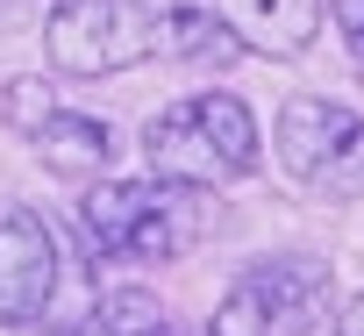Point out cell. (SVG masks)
<instances>
[{
  "instance_id": "6da1fadb",
  "label": "cell",
  "mask_w": 364,
  "mask_h": 336,
  "mask_svg": "<svg viewBox=\"0 0 364 336\" xmlns=\"http://www.w3.org/2000/svg\"><path fill=\"white\" fill-rule=\"evenodd\" d=\"M143 179H164L178 194H215V187H236L264 164V129L257 115L236 100V93H186L171 100L164 115L143 122Z\"/></svg>"
},
{
  "instance_id": "7a4b0ae2",
  "label": "cell",
  "mask_w": 364,
  "mask_h": 336,
  "mask_svg": "<svg viewBox=\"0 0 364 336\" xmlns=\"http://www.w3.org/2000/svg\"><path fill=\"white\" fill-rule=\"evenodd\" d=\"M79 236L93 265H171L200 236V201L164 179H93L79 194Z\"/></svg>"
},
{
  "instance_id": "3957f363",
  "label": "cell",
  "mask_w": 364,
  "mask_h": 336,
  "mask_svg": "<svg viewBox=\"0 0 364 336\" xmlns=\"http://www.w3.org/2000/svg\"><path fill=\"white\" fill-rule=\"evenodd\" d=\"M43 58L65 79H114L157 58V8L150 0H58L43 15Z\"/></svg>"
},
{
  "instance_id": "277c9868",
  "label": "cell",
  "mask_w": 364,
  "mask_h": 336,
  "mask_svg": "<svg viewBox=\"0 0 364 336\" xmlns=\"http://www.w3.org/2000/svg\"><path fill=\"white\" fill-rule=\"evenodd\" d=\"M272 150L286 179L328 201H364V115L321 93H300L272 122Z\"/></svg>"
},
{
  "instance_id": "5b68a950",
  "label": "cell",
  "mask_w": 364,
  "mask_h": 336,
  "mask_svg": "<svg viewBox=\"0 0 364 336\" xmlns=\"http://www.w3.org/2000/svg\"><path fill=\"white\" fill-rule=\"evenodd\" d=\"M321 300H328V265L307 251H279V258H257L215 300L200 336H307Z\"/></svg>"
},
{
  "instance_id": "8992f818",
  "label": "cell",
  "mask_w": 364,
  "mask_h": 336,
  "mask_svg": "<svg viewBox=\"0 0 364 336\" xmlns=\"http://www.w3.org/2000/svg\"><path fill=\"white\" fill-rule=\"evenodd\" d=\"M58 300V229L29 201H0V329H36Z\"/></svg>"
},
{
  "instance_id": "52a82bcc",
  "label": "cell",
  "mask_w": 364,
  "mask_h": 336,
  "mask_svg": "<svg viewBox=\"0 0 364 336\" xmlns=\"http://www.w3.org/2000/svg\"><path fill=\"white\" fill-rule=\"evenodd\" d=\"M215 22L236 36V51L307 58L321 22H328V0H215Z\"/></svg>"
},
{
  "instance_id": "ba28073f",
  "label": "cell",
  "mask_w": 364,
  "mask_h": 336,
  "mask_svg": "<svg viewBox=\"0 0 364 336\" xmlns=\"http://www.w3.org/2000/svg\"><path fill=\"white\" fill-rule=\"evenodd\" d=\"M50 172H65V179H107V157H114V129L100 122V115H79V107H50L29 136H22Z\"/></svg>"
},
{
  "instance_id": "9c48e42d",
  "label": "cell",
  "mask_w": 364,
  "mask_h": 336,
  "mask_svg": "<svg viewBox=\"0 0 364 336\" xmlns=\"http://www.w3.org/2000/svg\"><path fill=\"white\" fill-rule=\"evenodd\" d=\"M157 51L178 65H236V36L215 22V8H157Z\"/></svg>"
},
{
  "instance_id": "30bf717a",
  "label": "cell",
  "mask_w": 364,
  "mask_h": 336,
  "mask_svg": "<svg viewBox=\"0 0 364 336\" xmlns=\"http://www.w3.org/2000/svg\"><path fill=\"white\" fill-rule=\"evenodd\" d=\"M65 336H171V315L150 286H107L79 315V329H65Z\"/></svg>"
},
{
  "instance_id": "8fae6325",
  "label": "cell",
  "mask_w": 364,
  "mask_h": 336,
  "mask_svg": "<svg viewBox=\"0 0 364 336\" xmlns=\"http://www.w3.org/2000/svg\"><path fill=\"white\" fill-rule=\"evenodd\" d=\"M50 107H58V93L43 86V72H15V79H0V122H8L15 136H29Z\"/></svg>"
},
{
  "instance_id": "7c38bea8",
  "label": "cell",
  "mask_w": 364,
  "mask_h": 336,
  "mask_svg": "<svg viewBox=\"0 0 364 336\" xmlns=\"http://www.w3.org/2000/svg\"><path fill=\"white\" fill-rule=\"evenodd\" d=\"M328 15H336V29H343V43H350V51L364 58V0H336Z\"/></svg>"
},
{
  "instance_id": "4fadbf2b",
  "label": "cell",
  "mask_w": 364,
  "mask_h": 336,
  "mask_svg": "<svg viewBox=\"0 0 364 336\" xmlns=\"http://www.w3.org/2000/svg\"><path fill=\"white\" fill-rule=\"evenodd\" d=\"M336 336H364V293H350L336 308Z\"/></svg>"
},
{
  "instance_id": "5bb4252c",
  "label": "cell",
  "mask_w": 364,
  "mask_h": 336,
  "mask_svg": "<svg viewBox=\"0 0 364 336\" xmlns=\"http://www.w3.org/2000/svg\"><path fill=\"white\" fill-rule=\"evenodd\" d=\"M15 336H36V329H15Z\"/></svg>"
}]
</instances>
